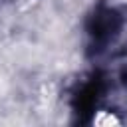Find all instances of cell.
<instances>
[{
  "label": "cell",
  "instance_id": "6da1fadb",
  "mask_svg": "<svg viewBox=\"0 0 127 127\" xmlns=\"http://www.w3.org/2000/svg\"><path fill=\"white\" fill-rule=\"evenodd\" d=\"M97 93H99V87H97L95 83L87 85V87L81 91L79 99H77V109L83 111V113H87V111L93 107V103H95V99H97ZM79 111H77V113H79Z\"/></svg>",
  "mask_w": 127,
  "mask_h": 127
}]
</instances>
